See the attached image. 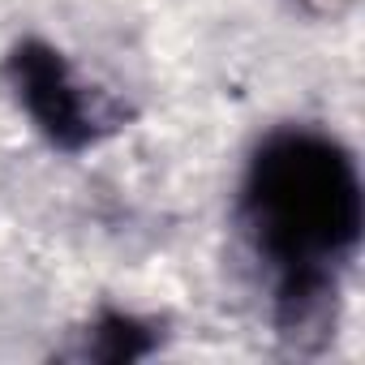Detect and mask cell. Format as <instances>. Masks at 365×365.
<instances>
[{"label":"cell","mask_w":365,"mask_h":365,"mask_svg":"<svg viewBox=\"0 0 365 365\" xmlns=\"http://www.w3.org/2000/svg\"><path fill=\"white\" fill-rule=\"evenodd\" d=\"M241 215L279 284L335 275L361 237L356 163L335 138L284 129L250 163Z\"/></svg>","instance_id":"6da1fadb"},{"label":"cell","mask_w":365,"mask_h":365,"mask_svg":"<svg viewBox=\"0 0 365 365\" xmlns=\"http://www.w3.org/2000/svg\"><path fill=\"white\" fill-rule=\"evenodd\" d=\"M5 78L35 129L61 150H86L125 125V112L108 95L86 86L43 39H22L5 61Z\"/></svg>","instance_id":"7a4b0ae2"},{"label":"cell","mask_w":365,"mask_h":365,"mask_svg":"<svg viewBox=\"0 0 365 365\" xmlns=\"http://www.w3.org/2000/svg\"><path fill=\"white\" fill-rule=\"evenodd\" d=\"M159 331L150 322H142L138 314H120V309H99L91 318L86 331H78V348L73 356L78 361H108V365H120V361H142L159 348Z\"/></svg>","instance_id":"3957f363"},{"label":"cell","mask_w":365,"mask_h":365,"mask_svg":"<svg viewBox=\"0 0 365 365\" xmlns=\"http://www.w3.org/2000/svg\"><path fill=\"white\" fill-rule=\"evenodd\" d=\"M305 5H309L314 14H339V9L348 5V0H305Z\"/></svg>","instance_id":"277c9868"}]
</instances>
